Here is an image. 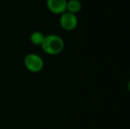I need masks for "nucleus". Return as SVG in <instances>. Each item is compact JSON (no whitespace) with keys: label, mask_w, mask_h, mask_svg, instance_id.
<instances>
[{"label":"nucleus","mask_w":130,"mask_h":129,"mask_svg":"<svg viewBox=\"0 0 130 129\" xmlns=\"http://www.w3.org/2000/svg\"><path fill=\"white\" fill-rule=\"evenodd\" d=\"M44 34L40 31H35L30 34V41L34 45L41 46L43 39H44Z\"/></svg>","instance_id":"nucleus-6"},{"label":"nucleus","mask_w":130,"mask_h":129,"mask_svg":"<svg viewBox=\"0 0 130 129\" xmlns=\"http://www.w3.org/2000/svg\"><path fill=\"white\" fill-rule=\"evenodd\" d=\"M127 88H128V90H129V92H130V79H129V81H128V83H127Z\"/></svg>","instance_id":"nucleus-7"},{"label":"nucleus","mask_w":130,"mask_h":129,"mask_svg":"<svg viewBox=\"0 0 130 129\" xmlns=\"http://www.w3.org/2000/svg\"><path fill=\"white\" fill-rule=\"evenodd\" d=\"M67 0H46L48 10L54 14H61L67 11Z\"/></svg>","instance_id":"nucleus-4"},{"label":"nucleus","mask_w":130,"mask_h":129,"mask_svg":"<svg viewBox=\"0 0 130 129\" xmlns=\"http://www.w3.org/2000/svg\"><path fill=\"white\" fill-rule=\"evenodd\" d=\"M59 24L66 31H73L78 26V18L76 14L66 11L60 14Z\"/></svg>","instance_id":"nucleus-3"},{"label":"nucleus","mask_w":130,"mask_h":129,"mask_svg":"<svg viewBox=\"0 0 130 129\" xmlns=\"http://www.w3.org/2000/svg\"><path fill=\"white\" fill-rule=\"evenodd\" d=\"M82 5L79 0H67V12L77 14L82 10Z\"/></svg>","instance_id":"nucleus-5"},{"label":"nucleus","mask_w":130,"mask_h":129,"mask_svg":"<svg viewBox=\"0 0 130 129\" xmlns=\"http://www.w3.org/2000/svg\"><path fill=\"white\" fill-rule=\"evenodd\" d=\"M24 65L31 72H39L44 66V61L41 56L35 53L27 54L24 59Z\"/></svg>","instance_id":"nucleus-2"},{"label":"nucleus","mask_w":130,"mask_h":129,"mask_svg":"<svg viewBox=\"0 0 130 129\" xmlns=\"http://www.w3.org/2000/svg\"><path fill=\"white\" fill-rule=\"evenodd\" d=\"M41 48L49 55H58L63 51L65 48V42L63 38L58 34H48L44 36Z\"/></svg>","instance_id":"nucleus-1"}]
</instances>
